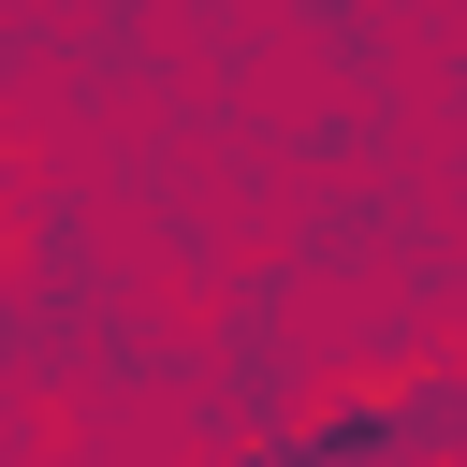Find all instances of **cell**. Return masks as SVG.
I'll list each match as a JSON object with an SVG mask.
<instances>
[{
	"label": "cell",
	"mask_w": 467,
	"mask_h": 467,
	"mask_svg": "<svg viewBox=\"0 0 467 467\" xmlns=\"http://www.w3.org/2000/svg\"><path fill=\"white\" fill-rule=\"evenodd\" d=\"M0 204H15V175H0Z\"/></svg>",
	"instance_id": "6da1fadb"
}]
</instances>
